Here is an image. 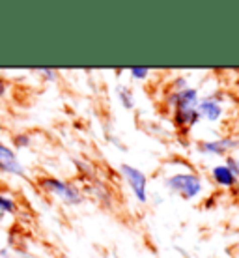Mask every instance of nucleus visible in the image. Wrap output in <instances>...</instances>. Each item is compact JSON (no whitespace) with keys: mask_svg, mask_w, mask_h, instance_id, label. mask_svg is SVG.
<instances>
[{"mask_svg":"<svg viewBox=\"0 0 239 258\" xmlns=\"http://www.w3.org/2000/svg\"><path fill=\"white\" fill-rule=\"evenodd\" d=\"M198 101H200V94H198L196 88H191V86L185 88V90L170 92L168 94V105L174 110L172 122H174L176 127L191 129L200 122Z\"/></svg>","mask_w":239,"mask_h":258,"instance_id":"obj_1","label":"nucleus"},{"mask_svg":"<svg viewBox=\"0 0 239 258\" xmlns=\"http://www.w3.org/2000/svg\"><path fill=\"white\" fill-rule=\"evenodd\" d=\"M165 187L183 200H193L202 193V178L194 172H176L165 178Z\"/></svg>","mask_w":239,"mask_h":258,"instance_id":"obj_2","label":"nucleus"},{"mask_svg":"<svg viewBox=\"0 0 239 258\" xmlns=\"http://www.w3.org/2000/svg\"><path fill=\"white\" fill-rule=\"evenodd\" d=\"M39 185L45 189L47 193H51L52 197L60 199L67 206H78V204H83L84 197L81 193V189L77 185L69 183V181L54 178V176H47V178H41Z\"/></svg>","mask_w":239,"mask_h":258,"instance_id":"obj_3","label":"nucleus"},{"mask_svg":"<svg viewBox=\"0 0 239 258\" xmlns=\"http://www.w3.org/2000/svg\"><path fill=\"white\" fill-rule=\"evenodd\" d=\"M120 174H122V178L125 180V183L131 187V191H133V195H135V199L138 200V202L146 204L149 199L148 176L144 174L140 168L133 167V165H127V163L120 165Z\"/></svg>","mask_w":239,"mask_h":258,"instance_id":"obj_4","label":"nucleus"},{"mask_svg":"<svg viewBox=\"0 0 239 258\" xmlns=\"http://www.w3.org/2000/svg\"><path fill=\"white\" fill-rule=\"evenodd\" d=\"M222 94H209L204 96L198 101V114L200 120H206L209 123L220 122V118L224 116V107H222Z\"/></svg>","mask_w":239,"mask_h":258,"instance_id":"obj_5","label":"nucleus"},{"mask_svg":"<svg viewBox=\"0 0 239 258\" xmlns=\"http://www.w3.org/2000/svg\"><path fill=\"white\" fill-rule=\"evenodd\" d=\"M0 172L17 176V178H25L26 176V167L19 161L15 150L10 148L4 142H0Z\"/></svg>","mask_w":239,"mask_h":258,"instance_id":"obj_6","label":"nucleus"},{"mask_svg":"<svg viewBox=\"0 0 239 258\" xmlns=\"http://www.w3.org/2000/svg\"><path fill=\"white\" fill-rule=\"evenodd\" d=\"M239 148V141L232 137H222V139H213V141H200L198 150L200 154L206 155H228V152Z\"/></svg>","mask_w":239,"mask_h":258,"instance_id":"obj_7","label":"nucleus"},{"mask_svg":"<svg viewBox=\"0 0 239 258\" xmlns=\"http://www.w3.org/2000/svg\"><path fill=\"white\" fill-rule=\"evenodd\" d=\"M209 174H211V180H213L215 185H219V187L222 189H232L237 185V178L230 172V168L222 163V165H215V167H211V170H209Z\"/></svg>","mask_w":239,"mask_h":258,"instance_id":"obj_8","label":"nucleus"},{"mask_svg":"<svg viewBox=\"0 0 239 258\" xmlns=\"http://www.w3.org/2000/svg\"><path fill=\"white\" fill-rule=\"evenodd\" d=\"M116 97L120 99V103H122L123 109L131 110L133 107H135V96H133L131 88H127V86L118 84V86H116Z\"/></svg>","mask_w":239,"mask_h":258,"instance_id":"obj_9","label":"nucleus"},{"mask_svg":"<svg viewBox=\"0 0 239 258\" xmlns=\"http://www.w3.org/2000/svg\"><path fill=\"white\" fill-rule=\"evenodd\" d=\"M17 210V204L12 197H6V195H0V212L2 213H15Z\"/></svg>","mask_w":239,"mask_h":258,"instance_id":"obj_10","label":"nucleus"},{"mask_svg":"<svg viewBox=\"0 0 239 258\" xmlns=\"http://www.w3.org/2000/svg\"><path fill=\"white\" fill-rule=\"evenodd\" d=\"M13 144H15V148L17 150L30 148V144H32V137L28 135V133H19V135L13 137Z\"/></svg>","mask_w":239,"mask_h":258,"instance_id":"obj_11","label":"nucleus"},{"mask_svg":"<svg viewBox=\"0 0 239 258\" xmlns=\"http://www.w3.org/2000/svg\"><path fill=\"white\" fill-rule=\"evenodd\" d=\"M129 75H131V79H135V81H144V79H148V75H149V68H140V66L129 68Z\"/></svg>","mask_w":239,"mask_h":258,"instance_id":"obj_12","label":"nucleus"},{"mask_svg":"<svg viewBox=\"0 0 239 258\" xmlns=\"http://www.w3.org/2000/svg\"><path fill=\"white\" fill-rule=\"evenodd\" d=\"M224 165L230 168V172H232V174L239 180V159H237V157H233V155L228 154L226 155V163H224Z\"/></svg>","mask_w":239,"mask_h":258,"instance_id":"obj_13","label":"nucleus"},{"mask_svg":"<svg viewBox=\"0 0 239 258\" xmlns=\"http://www.w3.org/2000/svg\"><path fill=\"white\" fill-rule=\"evenodd\" d=\"M185 88H189V84H187V79L185 77H178L172 83V92H178V90H185Z\"/></svg>","mask_w":239,"mask_h":258,"instance_id":"obj_14","label":"nucleus"},{"mask_svg":"<svg viewBox=\"0 0 239 258\" xmlns=\"http://www.w3.org/2000/svg\"><path fill=\"white\" fill-rule=\"evenodd\" d=\"M39 75H45L47 81H56V77H58V73L54 70H47V68H39L38 70Z\"/></svg>","mask_w":239,"mask_h":258,"instance_id":"obj_15","label":"nucleus"},{"mask_svg":"<svg viewBox=\"0 0 239 258\" xmlns=\"http://www.w3.org/2000/svg\"><path fill=\"white\" fill-rule=\"evenodd\" d=\"M6 92H8V84H6V81L0 77V97L2 96H6Z\"/></svg>","mask_w":239,"mask_h":258,"instance_id":"obj_16","label":"nucleus"},{"mask_svg":"<svg viewBox=\"0 0 239 258\" xmlns=\"http://www.w3.org/2000/svg\"><path fill=\"white\" fill-rule=\"evenodd\" d=\"M0 254H2V258H8L10 256V251L8 249H0Z\"/></svg>","mask_w":239,"mask_h":258,"instance_id":"obj_17","label":"nucleus"}]
</instances>
